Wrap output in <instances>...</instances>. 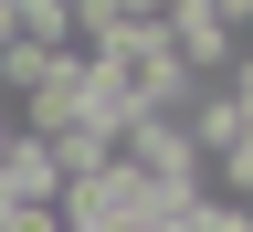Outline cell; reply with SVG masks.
Wrapping results in <instances>:
<instances>
[{
	"label": "cell",
	"mask_w": 253,
	"mask_h": 232,
	"mask_svg": "<svg viewBox=\"0 0 253 232\" xmlns=\"http://www.w3.org/2000/svg\"><path fill=\"white\" fill-rule=\"evenodd\" d=\"M158 32H169V53H179L201 85H211V74H243V21L221 11V0H169Z\"/></svg>",
	"instance_id": "obj_1"
},
{
	"label": "cell",
	"mask_w": 253,
	"mask_h": 232,
	"mask_svg": "<svg viewBox=\"0 0 253 232\" xmlns=\"http://www.w3.org/2000/svg\"><path fill=\"white\" fill-rule=\"evenodd\" d=\"M21 138L53 158V180H74V169H95V158H116V116H95V106H63V116H42V127H21Z\"/></svg>",
	"instance_id": "obj_2"
}]
</instances>
